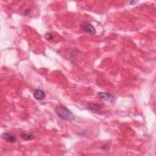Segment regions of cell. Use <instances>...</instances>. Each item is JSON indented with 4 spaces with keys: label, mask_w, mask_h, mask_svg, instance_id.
<instances>
[{
    "label": "cell",
    "mask_w": 156,
    "mask_h": 156,
    "mask_svg": "<svg viewBox=\"0 0 156 156\" xmlns=\"http://www.w3.org/2000/svg\"><path fill=\"white\" fill-rule=\"evenodd\" d=\"M55 110L57 115L63 120L72 121L75 119V117L73 113L64 106L61 105L56 107Z\"/></svg>",
    "instance_id": "1"
},
{
    "label": "cell",
    "mask_w": 156,
    "mask_h": 156,
    "mask_svg": "<svg viewBox=\"0 0 156 156\" xmlns=\"http://www.w3.org/2000/svg\"><path fill=\"white\" fill-rule=\"evenodd\" d=\"M137 3V1H131V2H130V4H133L134 3Z\"/></svg>",
    "instance_id": "9"
},
{
    "label": "cell",
    "mask_w": 156,
    "mask_h": 156,
    "mask_svg": "<svg viewBox=\"0 0 156 156\" xmlns=\"http://www.w3.org/2000/svg\"><path fill=\"white\" fill-rule=\"evenodd\" d=\"M98 95L101 99L105 101H113V99H115V97L109 93L98 92Z\"/></svg>",
    "instance_id": "3"
},
{
    "label": "cell",
    "mask_w": 156,
    "mask_h": 156,
    "mask_svg": "<svg viewBox=\"0 0 156 156\" xmlns=\"http://www.w3.org/2000/svg\"><path fill=\"white\" fill-rule=\"evenodd\" d=\"M2 137L4 140L10 143H14L17 140L15 135L9 133H4L2 135Z\"/></svg>",
    "instance_id": "5"
},
{
    "label": "cell",
    "mask_w": 156,
    "mask_h": 156,
    "mask_svg": "<svg viewBox=\"0 0 156 156\" xmlns=\"http://www.w3.org/2000/svg\"><path fill=\"white\" fill-rule=\"evenodd\" d=\"M21 138L22 139L28 141V140H32L35 139V136L32 133H22L20 135Z\"/></svg>",
    "instance_id": "6"
},
{
    "label": "cell",
    "mask_w": 156,
    "mask_h": 156,
    "mask_svg": "<svg viewBox=\"0 0 156 156\" xmlns=\"http://www.w3.org/2000/svg\"><path fill=\"white\" fill-rule=\"evenodd\" d=\"M102 105H99V104H89L88 106V109L91 110L93 111H97L100 110L102 108Z\"/></svg>",
    "instance_id": "7"
},
{
    "label": "cell",
    "mask_w": 156,
    "mask_h": 156,
    "mask_svg": "<svg viewBox=\"0 0 156 156\" xmlns=\"http://www.w3.org/2000/svg\"><path fill=\"white\" fill-rule=\"evenodd\" d=\"M81 29L82 30V31L90 34L95 35L96 34V30L94 26H92L91 24L86 23V22H84L82 24V25H81Z\"/></svg>",
    "instance_id": "2"
},
{
    "label": "cell",
    "mask_w": 156,
    "mask_h": 156,
    "mask_svg": "<svg viewBox=\"0 0 156 156\" xmlns=\"http://www.w3.org/2000/svg\"><path fill=\"white\" fill-rule=\"evenodd\" d=\"M45 93L41 89H36L34 92V97L37 100H42L45 98Z\"/></svg>",
    "instance_id": "4"
},
{
    "label": "cell",
    "mask_w": 156,
    "mask_h": 156,
    "mask_svg": "<svg viewBox=\"0 0 156 156\" xmlns=\"http://www.w3.org/2000/svg\"><path fill=\"white\" fill-rule=\"evenodd\" d=\"M45 39L47 40H52L53 39V36L50 33H47L45 35Z\"/></svg>",
    "instance_id": "8"
}]
</instances>
